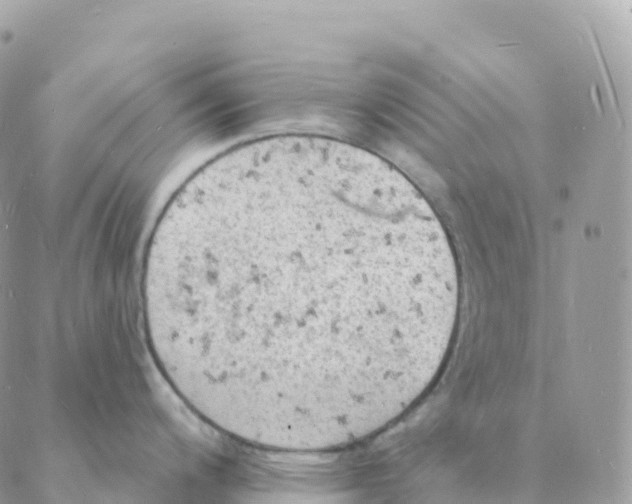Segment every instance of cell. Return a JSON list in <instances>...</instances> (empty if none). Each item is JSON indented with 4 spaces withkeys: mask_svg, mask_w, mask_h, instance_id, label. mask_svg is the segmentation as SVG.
<instances>
[{
    "mask_svg": "<svg viewBox=\"0 0 632 504\" xmlns=\"http://www.w3.org/2000/svg\"><path fill=\"white\" fill-rule=\"evenodd\" d=\"M146 291L161 362L204 420L258 448L328 452L431 386L459 280L442 224L398 169L289 138L231 156L170 202Z\"/></svg>",
    "mask_w": 632,
    "mask_h": 504,
    "instance_id": "6da1fadb",
    "label": "cell"
}]
</instances>
